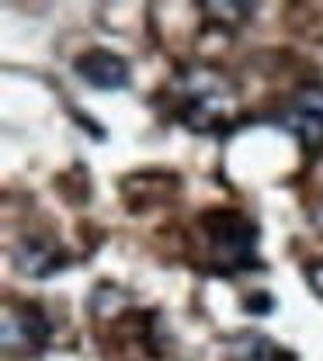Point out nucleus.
Masks as SVG:
<instances>
[{
    "label": "nucleus",
    "mask_w": 323,
    "mask_h": 361,
    "mask_svg": "<svg viewBox=\"0 0 323 361\" xmlns=\"http://www.w3.org/2000/svg\"><path fill=\"white\" fill-rule=\"evenodd\" d=\"M198 236L205 247V261L209 268L236 274L247 268H261L257 261V240L261 229L250 216H243L240 209H212L198 216Z\"/></svg>",
    "instance_id": "f257e3e1"
},
{
    "label": "nucleus",
    "mask_w": 323,
    "mask_h": 361,
    "mask_svg": "<svg viewBox=\"0 0 323 361\" xmlns=\"http://www.w3.org/2000/svg\"><path fill=\"white\" fill-rule=\"evenodd\" d=\"M174 104H178V118L188 129L212 133L230 115L233 84L209 66H188L174 77Z\"/></svg>",
    "instance_id": "f03ea898"
},
{
    "label": "nucleus",
    "mask_w": 323,
    "mask_h": 361,
    "mask_svg": "<svg viewBox=\"0 0 323 361\" xmlns=\"http://www.w3.org/2000/svg\"><path fill=\"white\" fill-rule=\"evenodd\" d=\"M49 344V316L35 302L4 306V348L7 355H39Z\"/></svg>",
    "instance_id": "7ed1b4c3"
},
{
    "label": "nucleus",
    "mask_w": 323,
    "mask_h": 361,
    "mask_svg": "<svg viewBox=\"0 0 323 361\" xmlns=\"http://www.w3.org/2000/svg\"><path fill=\"white\" fill-rule=\"evenodd\" d=\"M73 73L94 90H122L129 87V80H133L129 59H122L111 49H87V52H80L73 59Z\"/></svg>",
    "instance_id": "20e7f679"
},
{
    "label": "nucleus",
    "mask_w": 323,
    "mask_h": 361,
    "mask_svg": "<svg viewBox=\"0 0 323 361\" xmlns=\"http://www.w3.org/2000/svg\"><path fill=\"white\" fill-rule=\"evenodd\" d=\"M11 261L14 268L28 278H49L56 271L70 268V257L66 250L52 240V236H21L11 250Z\"/></svg>",
    "instance_id": "39448f33"
},
{
    "label": "nucleus",
    "mask_w": 323,
    "mask_h": 361,
    "mask_svg": "<svg viewBox=\"0 0 323 361\" xmlns=\"http://www.w3.org/2000/svg\"><path fill=\"white\" fill-rule=\"evenodd\" d=\"M230 361H295V355L275 344L268 334H240L230 341Z\"/></svg>",
    "instance_id": "423d86ee"
},
{
    "label": "nucleus",
    "mask_w": 323,
    "mask_h": 361,
    "mask_svg": "<svg viewBox=\"0 0 323 361\" xmlns=\"http://www.w3.org/2000/svg\"><path fill=\"white\" fill-rule=\"evenodd\" d=\"M292 101L303 104V108H310V111H317L323 118V84H306V87H299L292 94Z\"/></svg>",
    "instance_id": "0eeeda50"
},
{
    "label": "nucleus",
    "mask_w": 323,
    "mask_h": 361,
    "mask_svg": "<svg viewBox=\"0 0 323 361\" xmlns=\"http://www.w3.org/2000/svg\"><path fill=\"white\" fill-rule=\"evenodd\" d=\"M306 281H310V288L317 292L323 299V261H313V264H306Z\"/></svg>",
    "instance_id": "6e6552de"
},
{
    "label": "nucleus",
    "mask_w": 323,
    "mask_h": 361,
    "mask_svg": "<svg viewBox=\"0 0 323 361\" xmlns=\"http://www.w3.org/2000/svg\"><path fill=\"white\" fill-rule=\"evenodd\" d=\"M247 310H250V313H272L275 302H272V295L264 292V295H257V299H247Z\"/></svg>",
    "instance_id": "1a4fd4ad"
}]
</instances>
